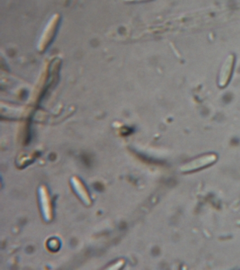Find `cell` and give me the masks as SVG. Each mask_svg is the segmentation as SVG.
Instances as JSON below:
<instances>
[{"label":"cell","instance_id":"2","mask_svg":"<svg viewBox=\"0 0 240 270\" xmlns=\"http://www.w3.org/2000/svg\"><path fill=\"white\" fill-rule=\"evenodd\" d=\"M234 61V56L232 55L229 56L225 62L224 63L223 67H222L219 78V85L221 87H225L227 82L230 80L232 69H233Z\"/></svg>","mask_w":240,"mask_h":270},{"label":"cell","instance_id":"3","mask_svg":"<svg viewBox=\"0 0 240 270\" xmlns=\"http://www.w3.org/2000/svg\"><path fill=\"white\" fill-rule=\"evenodd\" d=\"M127 2L143 1V0H125Z\"/></svg>","mask_w":240,"mask_h":270},{"label":"cell","instance_id":"1","mask_svg":"<svg viewBox=\"0 0 240 270\" xmlns=\"http://www.w3.org/2000/svg\"><path fill=\"white\" fill-rule=\"evenodd\" d=\"M216 159L217 156L215 154L205 155V156L199 157V158H196L190 163L186 164L182 167L181 170L184 172H194V171L209 166L214 163Z\"/></svg>","mask_w":240,"mask_h":270}]
</instances>
